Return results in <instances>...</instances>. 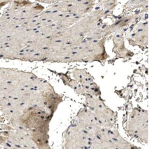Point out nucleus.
I'll return each instance as SVG.
<instances>
[{"label":"nucleus","instance_id":"nucleus-4","mask_svg":"<svg viewBox=\"0 0 149 149\" xmlns=\"http://www.w3.org/2000/svg\"><path fill=\"white\" fill-rule=\"evenodd\" d=\"M86 102L88 108L94 113L98 123L103 127H112L114 123V112L97 97L86 94Z\"/></svg>","mask_w":149,"mask_h":149},{"label":"nucleus","instance_id":"nucleus-5","mask_svg":"<svg viewBox=\"0 0 149 149\" xmlns=\"http://www.w3.org/2000/svg\"><path fill=\"white\" fill-rule=\"evenodd\" d=\"M72 75L82 86L86 94L98 97L101 94L99 87L94 80L93 76L85 69H75L72 71Z\"/></svg>","mask_w":149,"mask_h":149},{"label":"nucleus","instance_id":"nucleus-1","mask_svg":"<svg viewBox=\"0 0 149 149\" xmlns=\"http://www.w3.org/2000/svg\"><path fill=\"white\" fill-rule=\"evenodd\" d=\"M100 125H93L79 121L71 125L64 137V148H90L92 141L98 136Z\"/></svg>","mask_w":149,"mask_h":149},{"label":"nucleus","instance_id":"nucleus-6","mask_svg":"<svg viewBox=\"0 0 149 149\" xmlns=\"http://www.w3.org/2000/svg\"><path fill=\"white\" fill-rule=\"evenodd\" d=\"M77 121L83 122L89 125H100L94 113L90 109H81L76 115ZM101 126V125H100Z\"/></svg>","mask_w":149,"mask_h":149},{"label":"nucleus","instance_id":"nucleus-7","mask_svg":"<svg viewBox=\"0 0 149 149\" xmlns=\"http://www.w3.org/2000/svg\"><path fill=\"white\" fill-rule=\"evenodd\" d=\"M60 74H61V76H60L65 84L70 86L72 89L74 90V91L77 94L85 95L86 93L84 92L81 84L77 80H76L75 79H72L68 76H66V74H65L61 73Z\"/></svg>","mask_w":149,"mask_h":149},{"label":"nucleus","instance_id":"nucleus-3","mask_svg":"<svg viewBox=\"0 0 149 149\" xmlns=\"http://www.w3.org/2000/svg\"><path fill=\"white\" fill-rule=\"evenodd\" d=\"M148 112L134 108L130 114L126 124L128 134L144 142H148Z\"/></svg>","mask_w":149,"mask_h":149},{"label":"nucleus","instance_id":"nucleus-2","mask_svg":"<svg viewBox=\"0 0 149 149\" xmlns=\"http://www.w3.org/2000/svg\"><path fill=\"white\" fill-rule=\"evenodd\" d=\"M101 42H81L73 45V52L71 61H101L104 60L107 55L105 51L104 44Z\"/></svg>","mask_w":149,"mask_h":149}]
</instances>
